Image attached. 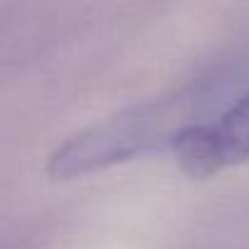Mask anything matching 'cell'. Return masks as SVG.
Returning <instances> with one entry per match:
<instances>
[{
	"label": "cell",
	"instance_id": "7a4b0ae2",
	"mask_svg": "<svg viewBox=\"0 0 249 249\" xmlns=\"http://www.w3.org/2000/svg\"><path fill=\"white\" fill-rule=\"evenodd\" d=\"M171 149L193 176H210L249 159V90L213 122H193L178 132Z\"/></svg>",
	"mask_w": 249,
	"mask_h": 249
},
{
	"label": "cell",
	"instance_id": "6da1fadb",
	"mask_svg": "<svg viewBox=\"0 0 249 249\" xmlns=\"http://www.w3.org/2000/svg\"><path fill=\"white\" fill-rule=\"evenodd\" d=\"M183 120V98L149 100L107 115L86 130L71 135L56 147L47 161L54 178H76L112 164L135 159L159 144H174L178 132L188 127Z\"/></svg>",
	"mask_w": 249,
	"mask_h": 249
}]
</instances>
